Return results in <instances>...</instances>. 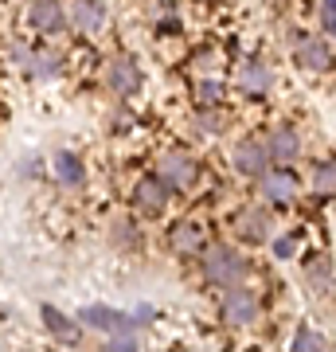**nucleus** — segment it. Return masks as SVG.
I'll return each mask as SVG.
<instances>
[{"label": "nucleus", "mask_w": 336, "mask_h": 352, "mask_svg": "<svg viewBox=\"0 0 336 352\" xmlns=\"http://www.w3.org/2000/svg\"><path fill=\"white\" fill-rule=\"evenodd\" d=\"M51 176L63 188H82L87 184V164H82V157L75 149H55L51 153Z\"/></svg>", "instance_id": "9d476101"}, {"label": "nucleus", "mask_w": 336, "mask_h": 352, "mask_svg": "<svg viewBox=\"0 0 336 352\" xmlns=\"http://www.w3.org/2000/svg\"><path fill=\"white\" fill-rule=\"evenodd\" d=\"M293 63H298L301 71L321 75V71L333 67V47H328L321 36H301L298 43H293Z\"/></svg>", "instance_id": "6e6552de"}, {"label": "nucleus", "mask_w": 336, "mask_h": 352, "mask_svg": "<svg viewBox=\"0 0 336 352\" xmlns=\"http://www.w3.org/2000/svg\"><path fill=\"white\" fill-rule=\"evenodd\" d=\"M110 231H113L110 239L117 243V247H133V243H137V235H133V223H113Z\"/></svg>", "instance_id": "a878e982"}, {"label": "nucleus", "mask_w": 336, "mask_h": 352, "mask_svg": "<svg viewBox=\"0 0 336 352\" xmlns=\"http://www.w3.org/2000/svg\"><path fill=\"white\" fill-rule=\"evenodd\" d=\"M258 192L270 208H286V204L298 200V176L289 168H266L258 176Z\"/></svg>", "instance_id": "423d86ee"}, {"label": "nucleus", "mask_w": 336, "mask_h": 352, "mask_svg": "<svg viewBox=\"0 0 336 352\" xmlns=\"http://www.w3.org/2000/svg\"><path fill=\"white\" fill-rule=\"evenodd\" d=\"M78 325L94 329V333H137L133 314H122V309H110V305H82Z\"/></svg>", "instance_id": "20e7f679"}, {"label": "nucleus", "mask_w": 336, "mask_h": 352, "mask_svg": "<svg viewBox=\"0 0 336 352\" xmlns=\"http://www.w3.org/2000/svg\"><path fill=\"white\" fill-rule=\"evenodd\" d=\"M196 106L199 110L223 106V82L219 78H196Z\"/></svg>", "instance_id": "aec40b11"}, {"label": "nucleus", "mask_w": 336, "mask_h": 352, "mask_svg": "<svg viewBox=\"0 0 336 352\" xmlns=\"http://www.w3.org/2000/svg\"><path fill=\"white\" fill-rule=\"evenodd\" d=\"M305 278H309L317 289H328V286L336 282L333 258H328V254H317V258H309V263H305Z\"/></svg>", "instance_id": "6ab92c4d"}, {"label": "nucleus", "mask_w": 336, "mask_h": 352, "mask_svg": "<svg viewBox=\"0 0 336 352\" xmlns=\"http://www.w3.org/2000/svg\"><path fill=\"white\" fill-rule=\"evenodd\" d=\"M102 78H106V90H110L113 98H133L145 87V71H141V63L133 55H113L110 63H106V75Z\"/></svg>", "instance_id": "7ed1b4c3"}, {"label": "nucleus", "mask_w": 336, "mask_h": 352, "mask_svg": "<svg viewBox=\"0 0 336 352\" xmlns=\"http://www.w3.org/2000/svg\"><path fill=\"white\" fill-rule=\"evenodd\" d=\"M157 176L164 180V188L172 192V196L176 192H188L199 180V161L184 149H172V153H164L161 161H157Z\"/></svg>", "instance_id": "f03ea898"}, {"label": "nucleus", "mask_w": 336, "mask_h": 352, "mask_svg": "<svg viewBox=\"0 0 336 352\" xmlns=\"http://www.w3.org/2000/svg\"><path fill=\"white\" fill-rule=\"evenodd\" d=\"M133 200H137V212L161 215L164 208H168V200H172V192L164 188L161 176H145V180L137 184V192H133Z\"/></svg>", "instance_id": "4468645a"}, {"label": "nucleus", "mask_w": 336, "mask_h": 352, "mask_svg": "<svg viewBox=\"0 0 336 352\" xmlns=\"http://www.w3.org/2000/svg\"><path fill=\"white\" fill-rule=\"evenodd\" d=\"M313 188L317 196H336V161H321L313 168Z\"/></svg>", "instance_id": "412c9836"}, {"label": "nucleus", "mask_w": 336, "mask_h": 352, "mask_svg": "<svg viewBox=\"0 0 336 352\" xmlns=\"http://www.w3.org/2000/svg\"><path fill=\"white\" fill-rule=\"evenodd\" d=\"M153 317H157V309H153V305H137V309H133V321H137V329L149 325Z\"/></svg>", "instance_id": "cd10ccee"}, {"label": "nucleus", "mask_w": 336, "mask_h": 352, "mask_svg": "<svg viewBox=\"0 0 336 352\" xmlns=\"http://www.w3.org/2000/svg\"><path fill=\"white\" fill-rule=\"evenodd\" d=\"M262 314V305H258V294L247 286H231L223 294V321L231 329H243V325H254Z\"/></svg>", "instance_id": "39448f33"}, {"label": "nucleus", "mask_w": 336, "mask_h": 352, "mask_svg": "<svg viewBox=\"0 0 336 352\" xmlns=\"http://www.w3.org/2000/svg\"><path fill=\"white\" fill-rule=\"evenodd\" d=\"M238 87L247 90V94H270L274 90V71H270V63H262V59L238 63Z\"/></svg>", "instance_id": "f3484780"}, {"label": "nucleus", "mask_w": 336, "mask_h": 352, "mask_svg": "<svg viewBox=\"0 0 336 352\" xmlns=\"http://www.w3.org/2000/svg\"><path fill=\"white\" fill-rule=\"evenodd\" d=\"M39 317H43L47 333L59 340V344H78V340H82V333H87V329L78 325V317H67L59 305H51V302L39 305Z\"/></svg>", "instance_id": "9b49d317"}, {"label": "nucleus", "mask_w": 336, "mask_h": 352, "mask_svg": "<svg viewBox=\"0 0 336 352\" xmlns=\"http://www.w3.org/2000/svg\"><path fill=\"white\" fill-rule=\"evenodd\" d=\"M125 126H129V113H125V110H117V118H110V129H113V133H122Z\"/></svg>", "instance_id": "c85d7f7f"}, {"label": "nucleus", "mask_w": 336, "mask_h": 352, "mask_svg": "<svg viewBox=\"0 0 336 352\" xmlns=\"http://www.w3.org/2000/svg\"><path fill=\"white\" fill-rule=\"evenodd\" d=\"M203 243H208V231H203V223H196V219H180V223L168 231V247H172L176 254H199Z\"/></svg>", "instance_id": "2eb2a0df"}, {"label": "nucleus", "mask_w": 336, "mask_h": 352, "mask_svg": "<svg viewBox=\"0 0 336 352\" xmlns=\"http://www.w3.org/2000/svg\"><path fill=\"white\" fill-rule=\"evenodd\" d=\"M27 20H32V28H36L39 36H59L63 28H67V8H63L59 0H32Z\"/></svg>", "instance_id": "f8f14e48"}, {"label": "nucleus", "mask_w": 336, "mask_h": 352, "mask_svg": "<svg viewBox=\"0 0 336 352\" xmlns=\"http://www.w3.org/2000/svg\"><path fill=\"white\" fill-rule=\"evenodd\" d=\"M321 28L328 39H336V0H321Z\"/></svg>", "instance_id": "393cba45"}, {"label": "nucleus", "mask_w": 336, "mask_h": 352, "mask_svg": "<svg viewBox=\"0 0 336 352\" xmlns=\"http://www.w3.org/2000/svg\"><path fill=\"white\" fill-rule=\"evenodd\" d=\"M67 24L90 36V32H102L106 28V4L102 0H75L71 4V12H67Z\"/></svg>", "instance_id": "ddd939ff"}, {"label": "nucleus", "mask_w": 336, "mask_h": 352, "mask_svg": "<svg viewBox=\"0 0 336 352\" xmlns=\"http://www.w3.org/2000/svg\"><path fill=\"white\" fill-rule=\"evenodd\" d=\"M270 251L286 263V258H293V251H298V243L289 239V235H278V239H270Z\"/></svg>", "instance_id": "bb28decb"}, {"label": "nucleus", "mask_w": 336, "mask_h": 352, "mask_svg": "<svg viewBox=\"0 0 336 352\" xmlns=\"http://www.w3.org/2000/svg\"><path fill=\"white\" fill-rule=\"evenodd\" d=\"M231 164L238 168V176L258 180V176L270 168V153H266V145H262L258 138H247V141H238V145H235V153H231Z\"/></svg>", "instance_id": "1a4fd4ad"}, {"label": "nucleus", "mask_w": 336, "mask_h": 352, "mask_svg": "<svg viewBox=\"0 0 336 352\" xmlns=\"http://www.w3.org/2000/svg\"><path fill=\"white\" fill-rule=\"evenodd\" d=\"M266 153H270V164H293L301 161V153H305V145H301V133L289 126H278L266 133Z\"/></svg>", "instance_id": "0eeeda50"}, {"label": "nucleus", "mask_w": 336, "mask_h": 352, "mask_svg": "<svg viewBox=\"0 0 336 352\" xmlns=\"http://www.w3.org/2000/svg\"><path fill=\"white\" fill-rule=\"evenodd\" d=\"M199 274H203V282H212V286L231 289V286H243V278L250 274V263L231 243H212V247L199 251Z\"/></svg>", "instance_id": "f257e3e1"}, {"label": "nucleus", "mask_w": 336, "mask_h": 352, "mask_svg": "<svg viewBox=\"0 0 336 352\" xmlns=\"http://www.w3.org/2000/svg\"><path fill=\"white\" fill-rule=\"evenodd\" d=\"M102 352H137V337L133 333H110V340L102 344Z\"/></svg>", "instance_id": "5701e85b"}, {"label": "nucleus", "mask_w": 336, "mask_h": 352, "mask_svg": "<svg viewBox=\"0 0 336 352\" xmlns=\"http://www.w3.org/2000/svg\"><path fill=\"white\" fill-rule=\"evenodd\" d=\"M235 227L243 231V239L250 243H270L274 239V215L266 212V208H250L235 219Z\"/></svg>", "instance_id": "dca6fc26"}, {"label": "nucleus", "mask_w": 336, "mask_h": 352, "mask_svg": "<svg viewBox=\"0 0 336 352\" xmlns=\"http://www.w3.org/2000/svg\"><path fill=\"white\" fill-rule=\"evenodd\" d=\"M196 126L203 129V133H219V129H223V118H219V106H215V110H199Z\"/></svg>", "instance_id": "b1692460"}, {"label": "nucleus", "mask_w": 336, "mask_h": 352, "mask_svg": "<svg viewBox=\"0 0 336 352\" xmlns=\"http://www.w3.org/2000/svg\"><path fill=\"white\" fill-rule=\"evenodd\" d=\"M293 352H328V340H324L317 329H298V337H293Z\"/></svg>", "instance_id": "4be33fe9"}, {"label": "nucleus", "mask_w": 336, "mask_h": 352, "mask_svg": "<svg viewBox=\"0 0 336 352\" xmlns=\"http://www.w3.org/2000/svg\"><path fill=\"white\" fill-rule=\"evenodd\" d=\"M59 55H55V51H47V47H39V51H32V55H27V75L32 78H55L59 75Z\"/></svg>", "instance_id": "a211bd4d"}]
</instances>
